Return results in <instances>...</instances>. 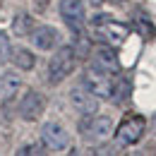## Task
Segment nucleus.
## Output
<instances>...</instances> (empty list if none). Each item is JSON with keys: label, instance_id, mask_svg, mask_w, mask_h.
<instances>
[{"label": "nucleus", "instance_id": "nucleus-11", "mask_svg": "<svg viewBox=\"0 0 156 156\" xmlns=\"http://www.w3.org/2000/svg\"><path fill=\"white\" fill-rule=\"evenodd\" d=\"M29 39H31V43H34L39 51H51V48L58 46L60 34H58L55 27H51V24H41V27H34V29H31Z\"/></svg>", "mask_w": 156, "mask_h": 156}, {"label": "nucleus", "instance_id": "nucleus-14", "mask_svg": "<svg viewBox=\"0 0 156 156\" xmlns=\"http://www.w3.org/2000/svg\"><path fill=\"white\" fill-rule=\"evenodd\" d=\"M31 29H34V22H31L29 15H17L15 17V22H12V34L15 36H29Z\"/></svg>", "mask_w": 156, "mask_h": 156}, {"label": "nucleus", "instance_id": "nucleus-13", "mask_svg": "<svg viewBox=\"0 0 156 156\" xmlns=\"http://www.w3.org/2000/svg\"><path fill=\"white\" fill-rule=\"evenodd\" d=\"M10 60L20 67V70H31L34 65H36V58H34V53L29 51V48H24V46H20V48H12V55H10Z\"/></svg>", "mask_w": 156, "mask_h": 156}, {"label": "nucleus", "instance_id": "nucleus-4", "mask_svg": "<svg viewBox=\"0 0 156 156\" xmlns=\"http://www.w3.org/2000/svg\"><path fill=\"white\" fill-rule=\"evenodd\" d=\"M79 132L87 142H103L113 132V120L111 115H82L79 122Z\"/></svg>", "mask_w": 156, "mask_h": 156}, {"label": "nucleus", "instance_id": "nucleus-12", "mask_svg": "<svg viewBox=\"0 0 156 156\" xmlns=\"http://www.w3.org/2000/svg\"><path fill=\"white\" fill-rule=\"evenodd\" d=\"M22 89V77L17 72H2L0 75V98L2 101H12Z\"/></svg>", "mask_w": 156, "mask_h": 156}, {"label": "nucleus", "instance_id": "nucleus-19", "mask_svg": "<svg viewBox=\"0 0 156 156\" xmlns=\"http://www.w3.org/2000/svg\"><path fill=\"white\" fill-rule=\"evenodd\" d=\"M113 2H122V0H113Z\"/></svg>", "mask_w": 156, "mask_h": 156}, {"label": "nucleus", "instance_id": "nucleus-1", "mask_svg": "<svg viewBox=\"0 0 156 156\" xmlns=\"http://www.w3.org/2000/svg\"><path fill=\"white\" fill-rule=\"evenodd\" d=\"M77 65V51L75 46H62L53 53V58L48 62V82L51 84H60L62 79H67L72 75Z\"/></svg>", "mask_w": 156, "mask_h": 156}, {"label": "nucleus", "instance_id": "nucleus-20", "mask_svg": "<svg viewBox=\"0 0 156 156\" xmlns=\"http://www.w3.org/2000/svg\"><path fill=\"white\" fill-rule=\"evenodd\" d=\"M0 5H2V0H0Z\"/></svg>", "mask_w": 156, "mask_h": 156}, {"label": "nucleus", "instance_id": "nucleus-5", "mask_svg": "<svg viewBox=\"0 0 156 156\" xmlns=\"http://www.w3.org/2000/svg\"><path fill=\"white\" fill-rule=\"evenodd\" d=\"M144 127H147V120L142 115H137V113H130V115L122 118V122L118 125L115 130V139L118 144H122V147H132L137 144L142 135H144Z\"/></svg>", "mask_w": 156, "mask_h": 156}, {"label": "nucleus", "instance_id": "nucleus-18", "mask_svg": "<svg viewBox=\"0 0 156 156\" xmlns=\"http://www.w3.org/2000/svg\"><path fill=\"white\" fill-rule=\"evenodd\" d=\"M46 2H48V0H41V5H46Z\"/></svg>", "mask_w": 156, "mask_h": 156}, {"label": "nucleus", "instance_id": "nucleus-9", "mask_svg": "<svg viewBox=\"0 0 156 156\" xmlns=\"http://www.w3.org/2000/svg\"><path fill=\"white\" fill-rule=\"evenodd\" d=\"M91 65L98 67V70L111 72V75H118V72H120V60H118L113 46H108V43H101V46L94 48V53H91Z\"/></svg>", "mask_w": 156, "mask_h": 156}, {"label": "nucleus", "instance_id": "nucleus-17", "mask_svg": "<svg viewBox=\"0 0 156 156\" xmlns=\"http://www.w3.org/2000/svg\"><path fill=\"white\" fill-rule=\"evenodd\" d=\"M101 2H103V0H91V5H101Z\"/></svg>", "mask_w": 156, "mask_h": 156}, {"label": "nucleus", "instance_id": "nucleus-7", "mask_svg": "<svg viewBox=\"0 0 156 156\" xmlns=\"http://www.w3.org/2000/svg\"><path fill=\"white\" fill-rule=\"evenodd\" d=\"M70 106L77 111L79 115H94L98 111V96H94L84 84L70 89Z\"/></svg>", "mask_w": 156, "mask_h": 156}, {"label": "nucleus", "instance_id": "nucleus-10", "mask_svg": "<svg viewBox=\"0 0 156 156\" xmlns=\"http://www.w3.org/2000/svg\"><path fill=\"white\" fill-rule=\"evenodd\" d=\"M43 108H46V98L43 94L39 91H27L20 101V118L22 120H27V122H31V120H36V118L43 113Z\"/></svg>", "mask_w": 156, "mask_h": 156}, {"label": "nucleus", "instance_id": "nucleus-15", "mask_svg": "<svg viewBox=\"0 0 156 156\" xmlns=\"http://www.w3.org/2000/svg\"><path fill=\"white\" fill-rule=\"evenodd\" d=\"M12 55V43H10V36L5 34V31H0V65L2 62H7Z\"/></svg>", "mask_w": 156, "mask_h": 156}, {"label": "nucleus", "instance_id": "nucleus-6", "mask_svg": "<svg viewBox=\"0 0 156 156\" xmlns=\"http://www.w3.org/2000/svg\"><path fill=\"white\" fill-rule=\"evenodd\" d=\"M41 144H43L46 149H51V151H62V149H67V144H70L67 130H65L60 122H55V120L46 122V125L41 127Z\"/></svg>", "mask_w": 156, "mask_h": 156}, {"label": "nucleus", "instance_id": "nucleus-16", "mask_svg": "<svg viewBox=\"0 0 156 156\" xmlns=\"http://www.w3.org/2000/svg\"><path fill=\"white\" fill-rule=\"evenodd\" d=\"M17 154H43V151H41V147H36V144H31V147H22L20 151H17Z\"/></svg>", "mask_w": 156, "mask_h": 156}, {"label": "nucleus", "instance_id": "nucleus-2", "mask_svg": "<svg viewBox=\"0 0 156 156\" xmlns=\"http://www.w3.org/2000/svg\"><path fill=\"white\" fill-rule=\"evenodd\" d=\"M91 29H94V34L98 39H103V43H108L113 48L120 46V43H125V39L130 36V29L125 24H120L115 20H108L106 15H96L91 20Z\"/></svg>", "mask_w": 156, "mask_h": 156}, {"label": "nucleus", "instance_id": "nucleus-8", "mask_svg": "<svg viewBox=\"0 0 156 156\" xmlns=\"http://www.w3.org/2000/svg\"><path fill=\"white\" fill-rule=\"evenodd\" d=\"M60 17H62V22H65L75 34H79L82 27H84V20H87V15H84V2H82V0H62V2H60Z\"/></svg>", "mask_w": 156, "mask_h": 156}, {"label": "nucleus", "instance_id": "nucleus-3", "mask_svg": "<svg viewBox=\"0 0 156 156\" xmlns=\"http://www.w3.org/2000/svg\"><path fill=\"white\" fill-rule=\"evenodd\" d=\"M113 77H115V75H111V72H106V70H98L94 65H89L87 72H84L82 84L98 98H113V91H115Z\"/></svg>", "mask_w": 156, "mask_h": 156}]
</instances>
